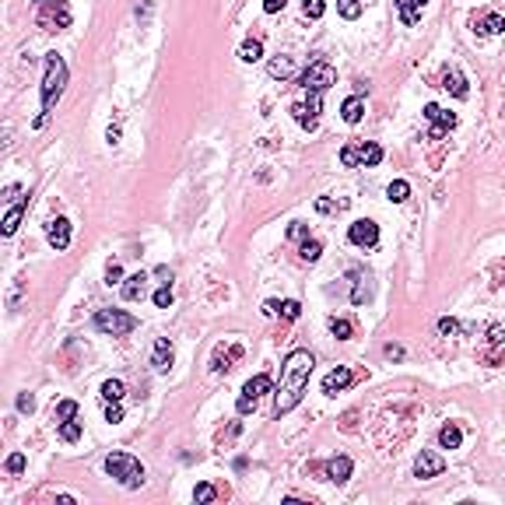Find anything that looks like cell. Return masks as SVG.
I'll list each match as a JSON object with an SVG mask.
<instances>
[{
    "label": "cell",
    "mask_w": 505,
    "mask_h": 505,
    "mask_svg": "<svg viewBox=\"0 0 505 505\" xmlns=\"http://www.w3.org/2000/svg\"><path fill=\"white\" fill-rule=\"evenodd\" d=\"M313 365H316V358H313L309 351H302V348L285 358L281 386H278V397H274V418H281V414H288V411L299 407V400H302V393H306V386H309Z\"/></svg>",
    "instance_id": "1"
},
{
    "label": "cell",
    "mask_w": 505,
    "mask_h": 505,
    "mask_svg": "<svg viewBox=\"0 0 505 505\" xmlns=\"http://www.w3.org/2000/svg\"><path fill=\"white\" fill-rule=\"evenodd\" d=\"M64 85H67V64L60 53H46V78H43V113L36 116V127L46 123V116L53 113L57 99L64 95Z\"/></svg>",
    "instance_id": "2"
},
{
    "label": "cell",
    "mask_w": 505,
    "mask_h": 505,
    "mask_svg": "<svg viewBox=\"0 0 505 505\" xmlns=\"http://www.w3.org/2000/svg\"><path fill=\"white\" fill-rule=\"evenodd\" d=\"M106 474L109 477H116L123 488H141L144 484V467H141V460H134L130 453H109L106 456Z\"/></svg>",
    "instance_id": "3"
},
{
    "label": "cell",
    "mask_w": 505,
    "mask_h": 505,
    "mask_svg": "<svg viewBox=\"0 0 505 505\" xmlns=\"http://www.w3.org/2000/svg\"><path fill=\"white\" fill-rule=\"evenodd\" d=\"M36 25L43 32L71 29V4L67 0H36Z\"/></svg>",
    "instance_id": "4"
},
{
    "label": "cell",
    "mask_w": 505,
    "mask_h": 505,
    "mask_svg": "<svg viewBox=\"0 0 505 505\" xmlns=\"http://www.w3.org/2000/svg\"><path fill=\"white\" fill-rule=\"evenodd\" d=\"M334 81H337V71H334L327 60H320V57H316V60H309V67L299 74V85H302L306 92H320V95H323V92H327Z\"/></svg>",
    "instance_id": "5"
},
{
    "label": "cell",
    "mask_w": 505,
    "mask_h": 505,
    "mask_svg": "<svg viewBox=\"0 0 505 505\" xmlns=\"http://www.w3.org/2000/svg\"><path fill=\"white\" fill-rule=\"evenodd\" d=\"M137 327V320L123 309H99L95 313V330L99 334H109V337H127L130 330Z\"/></svg>",
    "instance_id": "6"
},
{
    "label": "cell",
    "mask_w": 505,
    "mask_h": 505,
    "mask_svg": "<svg viewBox=\"0 0 505 505\" xmlns=\"http://www.w3.org/2000/svg\"><path fill=\"white\" fill-rule=\"evenodd\" d=\"M267 390H271V376H267V372L252 376V379L242 386V397H239L235 411H239V414H249V411H257V404H260V397H264Z\"/></svg>",
    "instance_id": "7"
},
{
    "label": "cell",
    "mask_w": 505,
    "mask_h": 505,
    "mask_svg": "<svg viewBox=\"0 0 505 505\" xmlns=\"http://www.w3.org/2000/svg\"><path fill=\"white\" fill-rule=\"evenodd\" d=\"M320 92H309V99L306 102H295L292 106V120L302 127V130H316L320 127Z\"/></svg>",
    "instance_id": "8"
},
{
    "label": "cell",
    "mask_w": 505,
    "mask_h": 505,
    "mask_svg": "<svg viewBox=\"0 0 505 505\" xmlns=\"http://www.w3.org/2000/svg\"><path fill=\"white\" fill-rule=\"evenodd\" d=\"M425 120L432 123L428 141H439V137H446V134L456 127V113H449V109H442V106H435V102L425 106Z\"/></svg>",
    "instance_id": "9"
},
{
    "label": "cell",
    "mask_w": 505,
    "mask_h": 505,
    "mask_svg": "<svg viewBox=\"0 0 505 505\" xmlns=\"http://www.w3.org/2000/svg\"><path fill=\"white\" fill-rule=\"evenodd\" d=\"M351 470H355V463H351L348 456H334V460H327V463H309V474H320V477H327V481H334V484H344V481L351 477Z\"/></svg>",
    "instance_id": "10"
},
{
    "label": "cell",
    "mask_w": 505,
    "mask_h": 505,
    "mask_svg": "<svg viewBox=\"0 0 505 505\" xmlns=\"http://www.w3.org/2000/svg\"><path fill=\"white\" fill-rule=\"evenodd\" d=\"M348 239H351L355 246H362V249H376V246H379V225L369 221V218H358V221L348 228Z\"/></svg>",
    "instance_id": "11"
},
{
    "label": "cell",
    "mask_w": 505,
    "mask_h": 505,
    "mask_svg": "<svg viewBox=\"0 0 505 505\" xmlns=\"http://www.w3.org/2000/svg\"><path fill=\"white\" fill-rule=\"evenodd\" d=\"M502 341H505V337H502V327H498V323H491V327H488V344H484V351L477 355V358H481L488 369H498V365H502V358H505Z\"/></svg>",
    "instance_id": "12"
},
{
    "label": "cell",
    "mask_w": 505,
    "mask_h": 505,
    "mask_svg": "<svg viewBox=\"0 0 505 505\" xmlns=\"http://www.w3.org/2000/svg\"><path fill=\"white\" fill-rule=\"evenodd\" d=\"M242 355H246V348H242V344H228V348H225V344H218V348H214V355H211V372H214V376H221V372L235 369V362H239Z\"/></svg>",
    "instance_id": "13"
},
{
    "label": "cell",
    "mask_w": 505,
    "mask_h": 505,
    "mask_svg": "<svg viewBox=\"0 0 505 505\" xmlns=\"http://www.w3.org/2000/svg\"><path fill=\"white\" fill-rule=\"evenodd\" d=\"M446 470V460L439 456V453H432V449H421L418 453V460H414V474L425 481V477H439Z\"/></svg>",
    "instance_id": "14"
},
{
    "label": "cell",
    "mask_w": 505,
    "mask_h": 505,
    "mask_svg": "<svg viewBox=\"0 0 505 505\" xmlns=\"http://www.w3.org/2000/svg\"><path fill=\"white\" fill-rule=\"evenodd\" d=\"M46 239H50V246H53L57 252H64V249L71 246V221H67V218H53V221L46 225Z\"/></svg>",
    "instance_id": "15"
},
{
    "label": "cell",
    "mask_w": 505,
    "mask_h": 505,
    "mask_svg": "<svg viewBox=\"0 0 505 505\" xmlns=\"http://www.w3.org/2000/svg\"><path fill=\"white\" fill-rule=\"evenodd\" d=\"M351 383H355V372H351L348 365H337L334 372L323 376V393H327V397H337V393H341L344 386H351Z\"/></svg>",
    "instance_id": "16"
},
{
    "label": "cell",
    "mask_w": 505,
    "mask_h": 505,
    "mask_svg": "<svg viewBox=\"0 0 505 505\" xmlns=\"http://www.w3.org/2000/svg\"><path fill=\"white\" fill-rule=\"evenodd\" d=\"M172 362H176L172 341H169V337H158V341H155V351H151V365H155V372H169Z\"/></svg>",
    "instance_id": "17"
},
{
    "label": "cell",
    "mask_w": 505,
    "mask_h": 505,
    "mask_svg": "<svg viewBox=\"0 0 505 505\" xmlns=\"http://www.w3.org/2000/svg\"><path fill=\"white\" fill-rule=\"evenodd\" d=\"M474 32L477 36H498V32H505V18L495 15V11H488V15L474 18Z\"/></svg>",
    "instance_id": "18"
},
{
    "label": "cell",
    "mask_w": 505,
    "mask_h": 505,
    "mask_svg": "<svg viewBox=\"0 0 505 505\" xmlns=\"http://www.w3.org/2000/svg\"><path fill=\"white\" fill-rule=\"evenodd\" d=\"M442 88H446L453 99H467V95H470V88H467V78H463L460 71H446V74H442Z\"/></svg>",
    "instance_id": "19"
},
{
    "label": "cell",
    "mask_w": 505,
    "mask_h": 505,
    "mask_svg": "<svg viewBox=\"0 0 505 505\" xmlns=\"http://www.w3.org/2000/svg\"><path fill=\"white\" fill-rule=\"evenodd\" d=\"M264 313H267V316H281V320H299L302 306H299L295 299H288V302H267Z\"/></svg>",
    "instance_id": "20"
},
{
    "label": "cell",
    "mask_w": 505,
    "mask_h": 505,
    "mask_svg": "<svg viewBox=\"0 0 505 505\" xmlns=\"http://www.w3.org/2000/svg\"><path fill=\"white\" fill-rule=\"evenodd\" d=\"M425 4H428V0H397V11H400V22H404V25H414V22L421 18Z\"/></svg>",
    "instance_id": "21"
},
{
    "label": "cell",
    "mask_w": 505,
    "mask_h": 505,
    "mask_svg": "<svg viewBox=\"0 0 505 505\" xmlns=\"http://www.w3.org/2000/svg\"><path fill=\"white\" fill-rule=\"evenodd\" d=\"M341 116H344V123H362V116H365V99H362V95H351V99H344V106H341Z\"/></svg>",
    "instance_id": "22"
},
{
    "label": "cell",
    "mask_w": 505,
    "mask_h": 505,
    "mask_svg": "<svg viewBox=\"0 0 505 505\" xmlns=\"http://www.w3.org/2000/svg\"><path fill=\"white\" fill-rule=\"evenodd\" d=\"M144 292H148V274H134V278L123 281V299H127V302L144 299Z\"/></svg>",
    "instance_id": "23"
},
{
    "label": "cell",
    "mask_w": 505,
    "mask_h": 505,
    "mask_svg": "<svg viewBox=\"0 0 505 505\" xmlns=\"http://www.w3.org/2000/svg\"><path fill=\"white\" fill-rule=\"evenodd\" d=\"M460 442H463V432H460V425L446 421V425L439 428V446H442V449H460Z\"/></svg>",
    "instance_id": "24"
},
{
    "label": "cell",
    "mask_w": 505,
    "mask_h": 505,
    "mask_svg": "<svg viewBox=\"0 0 505 505\" xmlns=\"http://www.w3.org/2000/svg\"><path fill=\"white\" fill-rule=\"evenodd\" d=\"M358 162H362L365 169L379 165V162H383V148H379V144H372V141H362V144H358Z\"/></svg>",
    "instance_id": "25"
},
{
    "label": "cell",
    "mask_w": 505,
    "mask_h": 505,
    "mask_svg": "<svg viewBox=\"0 0 505 505\" xmlns=\"http://www.w3.org/2000/svg\"><path fill=\"white\" fill-rule=\"evenodd\" d=\"M351 278H355V292H351V302H355V306H365V302L372 299V285H369V278H362L358 271H351Z\"/></svg>",
    "instance_id": "26"
},
{
    "label": "cell",
    "mask_w": 505,
    "mask_h": 505,
    "mask_svg": "<svg viewBox=\"0 0 505 505\" xmlns=\"http://www.w3.org/2000/svg\"><path fill=\"white\" fill-rule=\"evenodd\" d=\"M267 74H271V78H281V81H285V78H292V74H295L292 57H274V60L267 64Z\"/></svg>",
    "instance_id": "27"
},
{
    "label": "cell",
    "mask_w": 505,
    "mask_h": 505,
    "mask_svg": "<svg viewBox=\"0 0 505 505\" xmlns=\"http://www.w3.org/2000/svg\"><path fill=\"white\" fill-rule=\"evenodd\" d=\"M260 57H264V43L260 39H246L239 46V60H246V64H257Z\"/></svg>",
    "instance_id": "28"
},
{
    "label": "cell",
    "mask_w": 505,
    "mask_h": 505,
    "mask_svg": "<svg viewBox=\"0 0 505 505\" xmlns=\"http://www.w3.org/2000/svg\"><path fill=\"white\" fill-rule=\"evenodd\" d=\"M320 252H323V242H320V239H302L299 257H302L306 264H316V260H320Z\"/></svg>",
    "instance_id": "29"
},
{
    "label": "cell",
    "mask_w": 505,
    "mask_h": 505,
    "mask_svg": "<svg viewBox=\"0 0 505 505\" xmlns=\"http://www.w3.org/2000/svg\"><path fill=\"white\" fill-rule=\"evenodd\" d=\"M22 214H25V204H15L8 214H4V235H15L18 225H22Z\"/></svg>",
    "instance_id": "30"
},
{
    "label": "cell",
    "mask_w": 505,
    "mask_h": 505,
    "mask_svg": "<svg viewBox=\"0 0 505 505\" xmlns=\"http://www.w3.org/2000/svg\"><path fill=\"white\" fill-rule=\"evenodd\" d=\"M330 334H334L337 341H348V337L355 334V323L344 320V316H334V320H330Z\"/></svg>",
    "instance_id": "31"
},
{
    "label": "cell",
    "mask_w": 505,
    "mask_h": 505,
    "mask_svg": "<svg viewBox=\"0 0 505 505\" xmlns=\"http://www.w3.org/2000/svg\"><path fill=\"white\" fill-rule=\"evenodd\" d=\"M102 400L106 404H120L123 400V383L120 379H106L102 383Z\"/></svg>",
    "instance_id": "32"
},
{
    "label": "cell",
    "mask_w": 505,
    "mask_h": 505,
    "mask_svg": "<svg viewBox=\"0 0 505 505\" xmlns=\"http://www.w3.org/2000/svg\"><path fill=\"white\" fill-rule=\"evenodd\" d=\"M386 193H390V200H393V204H404V200L411 197V183H407V179H393Z\"/></svg>",
    "instance_id": "33"
},
{
    "label": "cell",
    "mask_w": 505,
    "mask_h": 505,
    "mask_svg": "<svg viewBox=\"0 0 505 505\" xmlns=\"http://www.w3.org/2000/svg\"><path fill=\"white\" fill-rule=\"evenodd\" d=\"M71 418H78V404L74 400H60L57 407H53V421H71Z\"/></svg>",
    "instance_id": "34"
},
{
    "label": "cell",
    "mask_w": 505,
    "mask_h": 505,
    "mask_svg": "<svg viewBox=\"0 0 505 505\" xmlns=\"http://www.w3.org/2000/svg\"><path fill=\"white\" fill-rule=\"evenodd\" d=\"M337 11H341V18L355 22V18H362V0H337Z\"/></svg>",
    "instance_id": "35"
},
{
    "label": "cell",
    "mask_w": 505,
    "mask_h": 505,
    "mask_svg": "<svg viewBox=\"0 0 505 505\" xmlns=\"http://www.w3.org/2000/svg\"><path fill=\"white\" fill-rule=\"evenodd\" d=\"M344 207H348V200H327V197L316 200V211H320V214H341Z\"/></svg>",
    "instance_id": "36"
},
{
    "label": "cell",
    "mask_w": 505,
    "mask_h": 505,
    "mask_svg": "<svg viewBox=\"0 0 505 505\" xmlns=\"http://www.w3.org/2000/svg\"><path fill=\"white\" fill-rule=\"evenodd\" d=\"M60 439H64V442H78V439H81V421H74V418L64 421V425H60Z\"/></svg>",
    "instance_id": "37"
},
{
    "label": "cell",
    "mask_w": 505,
    "mask_h": 505,
    "mask_svg": "<svg viewBox=\"0 0 505 505\" xmlns=\"http://www.w3.org/2000/svg\"><path fill=\"white\" fill-rule=\"evenodd\" d=\"M218 495H221V491H218L214 484H197V488H193V502H214Z\"/></svg>",
    "instance_id": "38"
},
{
    "label": "cell",
    "mask_w": 505,
    "mask_h": 505,
    "mask_svg": "<svg viewBox=\"0 0 505 505\" xmlns=\"http://www.w3.org/2000/svg\"><path fill=\"white\" fill-rule=\"evenodd\" d=\"M302 11H306V18H323V11H327V0H306L302 4Z\"/></svg>",
    "instance_id": "39"
},
{
    "label": "cell",
    "mask_w": 505,
    "mask_h": 505,
    "mask_svg": "<svg viewBox=\"0 0 505 505\" xmlns=\"http://www.w3.org/2000/svg\"><path fill=\"white\" fill-rule=\"evenodd\" d=\"M341 165H344V169H355V165H362V162H358V144H348V148L341 151Z\"/></svg>",
    "instance_id": "40"
},
{
    "label": "cell",
    "mask_w": 505,
    "mask_h": 505,
    "mask_svg": "<svg viewBox=\"0 0 505 505\" xmlns=\"http://www.w3.org/2000/svg\"><path fill=\"white\" fill-rule=\"evenodd\" d=\"M123 281V267H120V260H109L106 264V285H120Z\"/></svg>",
    "instance_id": "41"
},
{
    "label": "cell",
    "mask_w": 505,
    "mask_h": 505,
    "mask_svg": "<svg viewBox=\"0 0 505 505\" xmlns=\"http://www.w3.org/2000/svg\"><path fill=\"white\" fill-rule=\"evenodd\" d=\"M172 299H176V295H172V285H162V288L155 292V306H158V309H169Z\"/></svg>",
    "instance_id": "42"
},
{
    "label": "cell",
    "mask_w": 505,
    "mask_h": 505,
    "mask_svg": "<svg viewBox=\"0 0 505 505\" xmlns=\"http://www.w3.org/2000/svg\"><path fill=\"white\" fill-rule=\"evenodd\" d=\"M439 334H442V337H456V334H460V323H456L453 316H442V320H439Z\"/></svg>",
    "instance_id": "43"
},
{
    "label": "cell",
    "mask_w": 505,
    "mask_h": 505,
    "mask_svg": "<svg viewBox=\"0 0 505 505\" xmlns=\"http://www.w3.org/2000/svg\"><path fill=\"white\" fill-rule=\"evenodd\" d=\"M239 432H242V425H239V421H232L228 428H221V432H218V446H228V442H232Z\"/></svg>",
    "instance_id": "44"
},
{
    "label": "cell",
    "mask_w": 505,
    "mask_h": 505,
    "mask_svg": "<svg viewBox=\"0 0 505 505\" xmlns=\"http://www.w3.org/2000/svg\"><path fill=\"white\" fill-rule=\"evenodd\" d=\"M4 467H8V474H22V470H25V456H22V453H11Z\"/></svg>",
    "instance_id": "45"
},
{
    "label": "cell",
    "mask_w": 505,
    "mask_h": 505,
    "mask_svg": "<svg viewBox=\"0 0 505 505\" xmlns=\"http://www.w3.org/2000/svg\"><path fill=\"white\" fill-rule=\"evenodd\" d=\"M18 411H22V414H32V411H36V397H32V393H22V397H18Z\"/></svg>",
    "instance_id": "46"
},
{
    "label": "cell",
    "mask_w": 505,
    "mask_h": 505,
    "mask_svg": "<svg viewBox=\"0 0 505 505\" xmlns=\"http://www.w3.org/2000/svg\"><path fill=\"white\" fill-rule=\"evenodd\" d=\"M288 239H309L306 225H302V221H292V225H288Z\"/></svg>",
    "instance_id": "47"
},
{
    "label": "cell",
    "mask_w": 505,
    "mask_h": 505,
    "mask_svg": "<svg viewBox=\"0 0 505 505\" xmlns=\"http://www.w3.org/2000/svg\"><path fill=\"white\" fill-rule=\"evenodd\" d=\"M106 421H113V425L123 421V407H120V404H109V407H106Z\"/></svg>",
    "instance_id": "48"
},
{
    "label": "cell",
    "mask_w": 505,
    "mask_h": 505,
    "mask_svg": "<svg viewBox=\"0 0 505 505\" xmlns=\"http://www.w3.org/2000/svg\"><path fill=\"white\" fill-rule=\"evenodd\" d=\"M285 4H288V0H264V11H267V15H278Z\"/></svg>",
    "instance_id": "49"
},
{
    "label": "cell",
    "mask_w": 505,
    "mask_h": 505,
    "mask_svg": "<svg viewBox=\"0 0 505 505\" xmlns=\"http://www.w3.org/2000/svg\"><path fill=\"white\" fill-rule=\"evenodd\" d=\"M383 351H386V358H404V348H400V344H386Z\"/></svg>",
    "instance_id": "50"
},
{
    "label": "cell",
    "mask_w": 505,
    "mask_h": 505,
    "mask_svg": "<svg viewBox=\"0 0 505 505\" xmlns=\"http://www.w3.org/2000/svg\"><path fill=\"white\" fill-rule=\"evenodd\" d=\"M155 278H162V285H172V271H169V267H158Z\"/></svg>",
    "instance_id": "51"
},
{
    "label": "cell",
    "mask_w": 505,
    "mask_h": 505,
    "mask_svg": "<svg viewBox=\"0 0 505 505\" xmlns=\"http://www.w3.org/2000/svg\"><path fill=\"white\" fill-rule=\"evenodd\" d=\"M106 141H109V144H120V127H109V130H106Z\"/></svg>",
    "instance_id": "52"
}]
</instances>
